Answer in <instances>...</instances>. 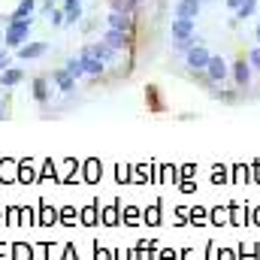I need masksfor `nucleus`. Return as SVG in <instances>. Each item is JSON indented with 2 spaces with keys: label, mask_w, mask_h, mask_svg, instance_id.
I'll return each instance as SVG.
<instances>
[{
  "label": "nucleus",
  "mask_w": 260,
  "mask_h": 260,
  "mask_svg": "<svg viewBox=\"0 0 260 260\" xmlns=\"http://www.w3.org/2000/svg\"><path fill=\"white\" fill-rule=\"evenodd\" d=\"M64 21H67L64 9H52V24H64Z\"/></svg>",
  "instance_id": "obj_24"
},
{
  "label": "nucleus",
  "mask_w": 260,
  "mask_h": 260,
  "mask_svg": "<svg viewBox=\"0 0 260 260\" xmlns=\"http://www.w3.org/2000/svg\"><path fill=\"white\" fill-rule=\"evenodd\" d=\"M0 118H3V109H0Z\"/></svg>",
  "instance_id": "obj_30"
},
{
  "label": "nucleus",
  "mask_w": 260,
  "mask_h": 260,
  "mask_svg": "<svg viewBox=\"0 0 260 260\" xmlns=\"http://www.w3.org/2000/svg\"><path fill=\"white\" fill-rule=\"evenodd\" d=\"M34 9H37V0H21V3L15 6V12H12V18H30Z\"/></svg>",
  "instance_id": "obj_15"
},
{
  "label": "nucleus",
  "mask_w": 260,
  "mask_h": 260,
  "mask_svg": "<svg viewBox=\"0 0 260 260\" xmlns=\"http://www.w3.org/2000/svg\"><path fill=\"white\" fill-rule=\"evenodd\" d=\"M21 76H24V73H21L18 67H6V70H3V76H0V85H3V88H12V85H18V82H21Z\"/></svg>",
  "instance_id": "obj_14"
},
{
  "label": "nucleus",
  "mask_w": 260,
  "mask_h": 260,
  "mask_svg": "<svg viewBox=\"0 0 260 260\" xmlns=\"http://www.w3.org/2000/svg\"><path fill=\"white\" fill-rule=\"evenodd\" d=\"M52 221H55V212L49 206H43V224H52Z\"/></svg>",
  "instance_id": "obj_25"
},
{
  "label": "nucleus",
  "mask_w": 260,
  "mask_h": 260,
  "mask_svg": "<svg viewBox=\"0 0 260 260\" xmlns=\"http://www.w3.org/2000/svg\"><path fill=\"white\" fill-rule=\"evenodd\" d=\"M46 43H24L21 49H18V58L21 61H34V58H40V55H46Z\"/></svg>",
  "instance_id": "obj_10"
},
{
  "label": "nucleus",
  "mask_w": 260,
  "mask_h": 260,
  "mask_svg": "<svg viewBox=\"0 0 260 260\" xmlns=\"http://www.w3.org/2000/svg\"><path fill=\"white\" fill-rule=\"evenodd\" d=\"M248 64L254 67V70H260V46H257V49H251V55H248Z\"/></svg>",
  "instance_id": "obj_22"
},
{
  "label": "nucleus",
  "mask_w": 260,
  "mask_h": 260,
  "mask_svg": "<svg viewBox=\"0 0 260 260\" xmlns=\"http://www.w3.org/2000/svg\"><path fill=\"white\" fill-rule=\"evenodd\" d=\"M27 34H30V18H12L9 27H6V46L9 49L24 46L27 43Z\"/></svg>",
  "instance_id": "obj_1"
},
{
  "label": "nucleus",
  "mask_w": 260,
  "mask_h": 260,
  "mask_svg": "<svg viewBox=\"0 0 260 260\" xmlns=\"http://www.w3.org/2000/svg\"><path fill=\"white\" fill-rule=\"evenodd\" d=\"M200 6L203 3H197V0H179L173 12H176V18H197L200 15Z\"/></svg>",
  "instance_id": "obj_9"
},
{
  "label": "nucleus",
  "mask_w": 260,
  "mask_h": 260,
  "mask_svg": "<svg viewBox=\"0 0 260 260\" xmlns=\"http://www.w3.org/2000/svg\"><path fill=\"white\" fill-rule=\"evenodd\" d=\"M79 61H82V67H85V76H91V79H100V76L106 73V64H103L100 58L88 55V52H82V55H79Z\"/></svg>",
  "instance_id": "obj_3"
},
{
  "label": "nucleus",
  "mask_w": 260,
  "mask_h": 260,
  "mask_svg": "<svg viewBox=\"0 0 260 260\" xmlns=\"http://www.w3.org/2000/svg\"><path fill=\"white\" fill-rule=\"evenodd\" d=\"M254 34H257V43H260V24H257V30H254Z\"/></svg>",
  "instance_id": "obj_28"
},
{
  "label": "nucleus",
  "mask_w": 260,
  "mask_h": 260,
  "mask_svg": "<svg viewBox=\"0 0 260 260\" xmlns=\"http://www.w3.org/2000/svg\"><path fill=\"white\" fill-rule=\"evenodd\" d=\"M64 15L70 24H76L82 18V0H64Z\"/></svg>",
  "instance_id": "obj_13"
},
{
  "label": "nucleus",
  "mask_w": 260,
  "mask_h": 260,
  "mask_svg": "<svg viewBox=\"0 0 260 260\" xmlns=\"http://www.w3.org/2000/svg\"><path fill=\"white\" fill-rule=\"evenodd\" d=\"M34 97H37L40 103H46V100H49V88H46V79H34Z\"/></svg>",
  "instance_id": "obj_19"
},
{
  "label": "nucleus",
  "mask_w": 260,
  "mask_h": 260,
  "mask_svg": "<svg viewBox=\"0 0 260 260\" xmlns=\"http://www.w3.org/2000/svg\"><path fill=\"white\" fill-rule=\"evenodd\" d=\"M254 12H257V0H242V6L236 9V18L245 21V18H251Z\"/></svg>",
  "instance_id": "obj_16"
},
{
  "label": "nucleus",
  "mask_w": 260,
  "mask_h": 260,
  "mask_svg": "<svg viewBox=\"0 0 260 260\" xmlns=\"http://www.w3.org/2000/svg\"><path fill=\"white\" fill-rule=\"evenodd\" d=\"M109 27H115V30H127V34H133V18H130V12H109Z\"/></svg>",
  "instance_id": "obj_8"
},
{
  "label": "nucleus",
  "mask_w": 260,
  "mask_h": 260,
  "mask_svg": "<svg viewBox=\"0 0 260 260\" xmlns=\"http://www.w3.org/2000/svg\"><path fill=\"white\" fill-rule=\"evenodd\" d=\"M194 34V18H176L173 21V40H185Z\"/></svg>",
  "instance_id": "obj_11"
},
{
  "label": "nucleus",
  "mask_w": 260,
  "mask_h": 260,
  "mask_svg": "<svg viewBox=\"0 0 260 260\" xmlns=\"http://www.w3.org/2000/svg\"><path fill=\"white\" fill-rule=\"evenodd\" d=\"M227 6H230V9H239V6H242V0H227Z\"/></svg>",
  "instance_id": "obj_27"
},
{
  "label": "nucleus",
  "mask_w": 260,
  "mask_h": 260,
  "mask_svg": "<svg viewBox=\"0 0 260 260\" xmlns=\"http://www.w3.org/2000/svg\"><path fill=\"white\" fill-rule=\"evenodd\" d=\"M197 3H209V0H197Z\"/></svg>",
  "instance_id": "obj_29"
},
{
  "label": "nucleus",
  "mask_w": 260,
  "mask_h": 260,
  "mask_svg": "<svg viewBox=\"0 0 260 260\" xmlns=\"http://www.w3.org/2000/svg\"><path fill=\"white\" fill-rule=\"evenodd\" d=\"M18 179H21V182H37V176H34L24 164H21V170H18Z\"/></svg>",
  "instance_id": "obj_21"
},
{
  "label": "nucleus",
  "mask_w": 260,
  "mask_h": 260,
  "mask_svg": "<svg viewBox=\"0 0 260 260\" xmlns=\"http://www.w3.org/2000/svg\"><path fill=\"white\" fill-rule=\"evenodd\" d=\"M109 6H112L115 12H130V15L139 9V3H136V0H109Z\"/></svg>",
  "instance_id": "obj_18"
},
{
  "label": "nucleus",
  "mask_w": 260,
  "mask_h": 260,
  "mask_svg": "<svg viewBox=\"0 0 260 260\" xmlns=\"http://www.w3.org/2000/svg\"><path fill=\"white\" fill-rule=\"evenodd\" d=\"M233 82H236L239 88H245V85L251 82V64H248L245 58H239V61L233 64Z\"/></svg>",
  "instance_id": "obj_7"
},
{
  "label": "nucleus",
  "mask_w": 260,
  "mask_h": 260,
  "mask_svg": "<svg viewBox=\"0 0 260 260\" xmlns=\"http://www.w3.org/2000/svg\"><path fill=\"white\" fill-rule=\"evenodd\" d=\"M15 260H30V248H24V245H15Z\"/></svg>",
  "instance_id": "obj_23"
},
{
  "label": "nucleus",
  "mask_w": 260,
  "mask_h": 260,
  "mask_svg": "<svg viewBox=\"0 0 260 260\" xmlns=\"http://www.w3.org/2000/svg\"><path fill=\"white\" fill-rule=\"evenodd\" d=\"M67 70H70L76 79H82V76H85V67H82V61H79V58H70V61H67Z\"/></svg>",
  "instance_id": "obj_20"
},
{
  "label": "nucleus",
  "mask_w": 260,
  "mask_h": 260,
  "mask_svg": "<svg viewBox=\"0 0 260 260\" xmlns=\"http://www.w3.org/2000/svg\"><path fill=\"white\" fill-rule=\"evenodd\" d=\"M194 46H197V37H194V34H191V37H185V40H173V49H176L179 55H188Z\"/></svg>",
  "instance_id": "obj_17"
},
{
  "label": "nucleus",
  "mask_w": 260,
  "mask_h": 260,
  "mask_svg": "<svg viewBox=\"0 0 260 260\" xmlns=\"http://www.w3.org/2000/svg\"><path fill=\"white\" fill-rule=\"evenodd\" d=\"M55 82H58V88H61L64 94H73V88H76V76H73V73H70L67 67L55 73Z\"/></svg>",
  "instance_id": "obj_12"
},
{
  "label": "nucleus",
  "mask_w": 260,
  "mask_h": 260,
  "mask_svg": "<svg viewBox=\"0 0 260 260\" xmlns=\"http://www.w3.org/2000/svg\"><path fill=\"white\" fill-rule=\"evenodd\" d=\"M206 76H209V82L215 85V82H224L227 79V64H224V58H209V67H206Z\"/></svg>",
  "instance_id": "obj_6"
},
{
  "label": "nucleus",
  "mask_w": 260,
  "mask_h": 260,
  "mask_svg": "<svg viewBox=\"0 0 260 260\" xmlns=\"http://www.w3.org/2000/svg\"><path fill=\"white\" fill-rule=\"evenodd\" d=\"M6 67H9V58H6V52H0V73H3Z\"/></svg>",
  "instance_id": "obj_26"
},
{
  "label": "nucleus",
  "mask_w": 260,
  "mask_h": 260,
  "mask_svg": "<svg viewBox=\"0 0 260 260\" xmlns=\"http://www.w3.org/2000/svg\"><path fill=\"white\" fill-rule=\"evenodd\" d=\"M82 52H88V55H94V58H100L103 64H112L115 58H118V52L106 43V40H100V43H94V46H85Z\"/></svg>",
  "instance_id": "obj_2"
},
{
  "label": "nucleus",
  "mask_w": 260,
  "mask_h": 260,
  "mask_svg": "<svg viewBox=\"0 0 260 260\" xmlns=\"http://www.w3.org/2000/svg\"><path fill=\"white\" fill-rule=\"evenodd\" d=\"M209 58H212V55H209V49L197 43L194 49L188 52V58H185V61H188V67H191V70H206V67H209Z\"/></svg>",
  "instance_id": "obj_4"
},
{
  "label": "nucleus",
  "mask_w": 260,
  "mask_h": 260,
  "mask_svg": "<svg viewBox=\"0 0 260 260\" xmlns=\"http://www.w3.org/2000/svg\"><path fill=\"white\" fill-rule=\"evenodd\" d=\"M103 40H106L115 52H124V49H130V34H127V30H115V27H109V30L103 34Z\"/></svg>",
  "instance_id": "obj_5"
}]
</instances>
